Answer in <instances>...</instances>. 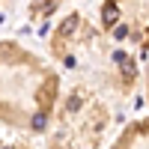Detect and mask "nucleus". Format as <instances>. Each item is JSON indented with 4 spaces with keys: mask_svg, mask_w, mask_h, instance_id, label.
Returning a JSON list of instances; mask_svg holds the SVG:
<instances>
[{
    "mask_svg": "<svg viewBox=\"0 0 149 149\" xmlns=\"http://www.w3.org/2000/svg\"><path fill=\"white\" fill-rule=\"evenodd\" d=\"M116 18H119V9H116V3H107V6H104V12H102V21L110 27V24H116Z\"/></svg>",
    "mask_w": 149,
    "mask_h": 149,
    "instance_id": "obj_1",
    "label": "nucleus"
}]
</instances>
